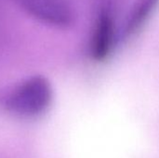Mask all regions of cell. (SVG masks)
Segmentation results:
<instances>
[{
	"label": "cell",
	"instance_id": "4",
	"mask_svg": "<svg viewBox=\"0 0 159 158\" xmlns=\"http://www.w3.org/2000/svg\"><path fill=\"white\" fill-rule=\"evenodd\" d=\"M159 0H137L129 14L124 29V36H131L138 32L157 8Z\"/></svg>",
	"mask_w": 159,
	"mask_h": 158
},
{
	"label": "cell",
	"instance_id": "2",
	"mask_svg": "<svg viewBox=\"0 0 159 158\" xmlns=\"http://www.w3.org/2000/svg\"><path fill=\"white\" fill-rule=\"evenodd\" d=\"M35 18L58 27H66L75 20L67 0H15Z\"/></svg>",
	"mask_w": 159,
	"mask_h": 158
},
{
	"label": "cell",
	"instance_id": "3",
	"mask_svg": "<svg viewBox=\"0 0 159 158\" xmlns=\"http://www.w3.org/2000/svg\"><path fill=\"white\" fill-rule=\"evenodd\" d=\"M116 40L115 22L109 8L101 12L96 21L91 39V54L96 60L105 59L112 51Z\"/></svg>",
	"mask_w": 159,
	"mask_h": 158
},
{
	"label": "cell",
	"instance_id": "1",
	"mask_svg": "<svg viewBox=\"0 0 159 158\" xmlns=\"http://www.w3.org/2000/svg\"><path fill=\"white\" fill-rule=\"evenodd\" d=\"M52 100L49 82L43 76L35 75L14 87L5 97L7 111L20 117H35L43 114Z\"/></svg>",
	"mask_w": 159,
	"mask_h": 158
}]
</instances>
